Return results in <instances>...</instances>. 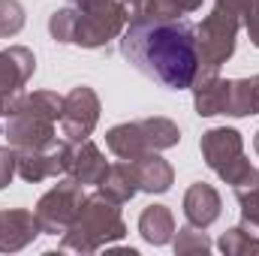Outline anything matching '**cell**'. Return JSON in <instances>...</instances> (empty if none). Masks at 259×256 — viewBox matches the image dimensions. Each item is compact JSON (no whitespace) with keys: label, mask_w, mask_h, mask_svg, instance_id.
<instances>
[{"label":"cell","mask_w":259,"mask_h":256,"mask_svg":"<svg viewBox=\"0 0 259 256\" xmlns=\"http://www.w3.org/2000/svg\"><path fill=\"white\" fill-rule=\"evenodd\" d=\"M127 27L121 0H72L49 18L55 42H75L81 49H103Z\"/></svg>","instance_id":"cell-2"},{"label":"cell","mask_w":259,"mask_h":256,"mask_svg":"<svg viewBox=\"0 0 259 256\" xmlns=\"http://www.w3.org/2000/svg\"><path fill=\"white\" fill-rule=\"evenodd\" d=\"M121 52L142 75L169 91L190 88L199 72L196 27L181 15L130 18L121 33Z\"/></svg>","instance_id":"cell-1"},{"label":"cell","mask_w":259,"mask_h":256,"mask_svg":"<svg viewBox=\"0 0 259 256\" xmlns=\"http://www.w3.org/2000/svg\"><path fill=\"white\" fill-rule=\"evenodd\" d=\"M133 169H136V178H139V190L145 193H166L175 181V172L172 166L160 157V151H151V154H142L136 160H130Z\"/></svg>","instance_id":"cell-16"},{"label":"cell","mask_w":259,"mask_h":256,"mask_svg":"<svg viewBox=\"0 0 259 256\" xmlns=\"http://www.w3.org/2000/svg\"><path fill=\"white\" fill-rule=\"evenodd\" d=\"M211 241L205 232H196V226H181L178 238H175V253L178 256H190V253H208Z\"/></svg>","instance_id":"cell-22"},{"label":"cell","mask_w":259,"mask_h":256,"mask_svg":"<svg viewBox=\"0 0 259 256\" xmlns=\"http://www.w3.org/2000/svg\"><path fill=\"white\" fill-rule=\"evenodd\" d=\"M84 184H78L75 178H64L61 184H55L49 193H42V199L36 202V220L42 226V232L49 235H58V232H66L84 202Z\"/></svg>","instance_id":"cell-8"},{"label":"cell","mask_w":259,"mask_h":256,"mask_svg":"<svg viewBox=\"0 0 259 256\" xmlns=\"http://www.w3.org/2000/svg\"><path fill=\"white\" fill-rule=\"evenodd\" d=\"M253 148H256V154H259V133H256V139H253Z\"/></svg>","instance_id":"cell-28"},{"label":"cell","mask_w":259,"mask_h":256,"mask_svg":"<svg viewBox=\"0 0 259 256\" xmlns=\"http://www.w3.org/2000/svg\"><path fill=\"white\" fill-rule=\"evenodd\" d=\"M33 69H36V58H33L30 49L9 46V49L0 52V97L9 103V109L24 94V84L30 81Z\"/></svg>","instance_id":"cell-11"},{"label":"cell","mask_w":259,"mask_h":256,"mask_svg":"<svg viewBox=\"0 0 259 256\" xmlns=\"http://www.w3.org/2000/svg\"><path fill=\"white\" fill-rule=\"evenodd\" d=\"M106 169H109V163L91 139L72 142V157H69V172H66L69 178H75L78 184H100Z\"/></svg>","instance_id":"cell-15"},{"label":"cell","mask_w":259,"mask_h":256,"mask_svg":"<svg viewBox=\"0 0 259 256\" xmlns=\"http://www.w3.org/2000/svg\"><path fill=\"white\" fill-rule=\"evenodd\" d=\"M61 109H64V97H58L55 91L21 94L15 106L3 115L0 133L9 139L15 151L49 148L52 142H58L55 124L61 121Z\"/></svg>","instance_id":"cell-3"},{"label":"cell","mask_w":259,"mask_h":256,"mask_svg":"<svg viewBox=\"0 0 259 256\" xmlns=\"http://www.w3.org/2000/svg\"><path fill=\"white\" fill-rule=\"evenodd\" d=\"M42 232L39 220L27 208H9L0 211V253H12L27 247L36 235Z\"/></svg>","instance_id":"cell-12"},{"label":"cell","mask_w":259,"mask_h":256,"mask_svg":"<svg viewBox=\"0 0 259 256\" xmlns=\"http://www.w3.org/2000/svg\"><path fill=\"white\" fill-rule=\"evenodd\" d=\"M223 115H229V118H250V115H259V75H250V78H229Z\"/></svg>","instance_id":"cell-17"},{"label":"cell","mask_w":259,"mask_h":256,"mask_svg":"<svg viewBox=\"0 0 259 256\" xmlns=\"http://www.w3.org/2000/svg\"><path fill=\"white\" fill-rule=\"evenodd\" d=\"M244 24H247L250 42L259 49V0H250V6H247V12H244Z\"/></svg>","instance_id":"cell-25"},{"label":"cell","mask_w":259,"mask_h":256,"mask_svg":"<svg viewBox=\"0 0 259 256\" xmlns=\"http://www.w3.org/2000/svg\"><path fill=\"white\" fill-rule=\"evenodd\" d=\"M235 199L241 205V220L250 232H259V184L235 190Z\"/></svg>","instance_id":"cell-23"},{"label":"cell","mask_w":259,"mask_h":256,"mask_svg":"<svg viewBox=\"0 0 259 256\" xmlns=\"http://www.w3.org/2000/svg\"><path fill=\"white\" fill-rule=\"evenodd\" d=\"M100 121V97L94 88L78 84L64 97V109H61V130L69 142H81L88 139Z\"/></svg>","instance_id":"cell-10"},{"label":"cell","mask_w":259,"mask_h":256,"mask_svg":"<svg viewBox=\"0 0 259 256\" xmlns=\"http://www.w3.org/2000/svg\"><path fill=\"white\" fill-rule=\"evenodd\" d=\"M181 139V130L169 118H145V121H130L118 124L106 133V145L118 160H136L151 151H166L175 148Z\"/></svg>","instance_id":"cell-6"},{"label":"cell","mask_w":259,"mask_h":256,"mask_svg":"<svg viewBox=\"0 0 259 256\" xmlns=\"http://www.w3.org/2000/svg\"><path fill=\"white\" fill-rule=\"evenodd\" d=\"M139 232L148 244H169L175 235V217L166 205H148L139 214Z\"/></svg>","instance_id":"cell-19"},{"label":"cell","mask_w":259,"mask_h":256,"mask_svg":"<svg viewBox=\"0 0 259 256\" xmlns=\"http://www.w3.org/2000/svg\"><path fill=\"white\" fill-rule=\"evenodd\" d=\"M226 84L229 78H220L217 69H205L199 66L193 78V106L199 118H214V115H223V106H226Z\"/></svg>","instance_id":"cell-13"},{"label":"cell","mask_w":259,"mask_h":256,"mask_svg":"<svg viewBox=\"0 0 259 256\" xmlns=\"http://www.w3.org/2000/svg\"><path fill=\"white\" fill-rule=\"evenodd\" d=\"M127 235V223L121 217L118 202L97 190L94 196H84L72 226L64 232V247L75 253H97L100 247H109L112 241Z\"/></svg>","instance_id":"cell-4"},{"label":"cell","mask_w":259,"mask_h":256,"mask_svg":"<svg viewBox=\"0 0 259 256\" xmlns=\"http://www.w3.org/2000/svg\"><path fill=\"white\" fill-rule=\"evenodd\" d=\"M241 27V15L229 12L226 6H214L202 24L196 27V42H199V66L205 69H220L235 52V36Z\"/></svg>","instance_id":"cell-7"},{"label":"cell","mask_w":259,"mask_h":256,"mask_svg":"<svg viewBox=\"0 0 259 256\" xmlns=\"http://www.w3.org/2000/svg\"><path fill=\"white\" fill-rule=\"evenodd\" d=\"M97 187H100L103 196H109V199H112V202H118V205L130 202V199L139 193V178H136L133 163H130V160H121V163L109 166V169H106V175H103V181H100Z\"/></svg>","instance_id":"cell-18"},{"label":"cell","mask_w":259,"mask_h":256,"mask_svg":"<svg viewBox=\"0 0 259 256\" xmlns=\"http://www.w3.org/2000/svg\"><path fill=\"white\" fill-rule=\"evenodd\" d=\"M199 148H202V157H205L208 169L217 172L226 184H232V190L259 184V172L244 157V139H241L238 130L232 127L208 130V133H202Z\"/></svg>","instance_id":"cell-5"},{"label":"cell","mask_w":259,"mask_h":256,"mask_svg":"<svg viewBox=\"0 0 259 256\" xmlns=\"http://www.w3.org/2000/svg\"><path fill=\"white\" fill-rule=\"evenodd\" d=\"M15 157H18V154H15L12 148H3V145H0V190H3V187L12 181V175H15Z\"/></svg>","instance_id":"cell-24"},{"label":"cell","mask_w":259,"mask_h":256,"mask_svg":"<svg viewBox=\"0 0 259 256\" xmlns=\"http://www.w3.org/2000/svg\"><path fill=\"white\" fill-rule=\"evenodd\" d=\"M163 6L172 12V15H190L202 6V0H163Z\"/></svg>","instance_id":"cell-26"},{"label":"cell","mask_w":259,"mask_h":256,"mask_svg":"<svg viewBox=\"0 0 259 256\" xmlns=\"http://www.w3.org/2000/svg\"><path fill=\"white\" fill-rule=\"evenodd\" d=\"M220 208H223L220 205V193L211 184H205V181L190 184L187 193H184V217L196 229H208L220 217Z\"/></svg>","instance_id":"cell-14"},{"label":"cell","mask_w":259,"mask_h":256,"mask_svg":"<svg viewBox=\"0 0 259 256\" xmlns=\"http://www.w3.org/2000/svg\"><path fill=\"white\" fill-rule=\"evenodd\" d=\"M220 250L226 256H244V253H259V238L250 235L247 226H235L229 232H223L220 238Z\"/></svg>","instance_id":"cell-20"},{"label":"cell","mask_w":259,"mask_h":256,"mask_svg":"<svg viewBox=\"0 0 259 256\" xmlns=\"http://www.w3.org/2000/svg\"><path fill=\"white\" fill-rule=\"evenodd\" d=\"M220 6H226L229 12H235V15H241L244 18V12H247V6H250V0H217Z\"/></svg>","instance_id":"cell-27"},{"label":"cell","mask_w":259,"mask_h":256,"mask_svg":"<svg viewBox=\"0 0 259 256\" xmlns=\"http://www.w3.org/2000/svg\"><path fill=\"white\" fill-rule=\"evenodd\" d=\"M24 27V6L21 0H0V39L15 36Z\"/></svg>","instance_id":"cell-21"},{"label":"cell","mask_w":259,"mask_h":256,"mask_svg":"<svg viewBox=\"0 0 259 256\" xmlns=\"http://www.w3.org/2000/svg\"><path fill=\"white\" fill-rule=\"evenodd\" d=\"M15 172L30 181V184H39L46 178H58L69 172V157H72V142L69 139H58L52 142L49 148H39V151H15Z\"/></svg>","instance_id":"cell-9"}]
</instances>
